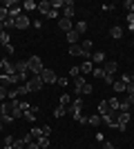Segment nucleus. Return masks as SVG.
<instances>
[{
	"label": "nucleus",
	"instance_id": "473e14b6",
	"mask_svg": "<svg viewBox=\"0 0 134 149\" xmlns=\"http://www.w3.org/2000/svg\"><path fill=\"white\" fill-rule=\"evenodd\" d=\"M130 107H132V105L128 102V98H123L121 105H119V111H130Z\"/></svg>",
	"mask_w": 134,
	"mask_h": 149
},
{
	"label": "nucleus",
	"instance_id": "aec40b11",
	"mask_svg": "<svg viewBox=\"0 0 134 149\" xmlns=\"http://www.w3.org/2000/svg\"><path fill=\"white\" fill-rule=\"evenodd\" d=\"M67 42L69 45H78L81 42V36H78L76 31H69V33H67Z\"/></svg>",
	"mask_w": 134,
	"mask_h": 149
},
{
	"label": "nucleus",
	"instance_id": "7c9ffc66",
	"mask_svg": "<svg viewBox=\"0 0 134 149\" xmlns=\"http://www.w3.org/2000/svg\"><path fill=\"white\" fill-rule=\"evenodd\" d=\"M65 113H67V109H65V107H60V105H58L56 109H54V116H56V118H63Z\"/></svg>",
	"mask_w": 134,
	"mask_h": 149
},
{
	"label": "nucleus",
	"instance_id": "9b49d317",
	"mask_svg": "<svg viewBox=\"0 0 134 149\" xmlns=\"http://www.w3.org/2000/svg\"><path fill=\"white\" fill-rule=\"evenodd\" d=\"M116 69H119V65H116L114 60H105V65H103V71H105V76H112V78H114Z\"/></svg>",
	"mask_w": 134,
	"mask_h": 149
},
{
	"label": "nucleus",
	"instance_id": "8fccbe9b",
	"mask_svg": "<svg viewBox=\"0 0 134 149\" xmlns=\"http://www.w3.org/2000/svg\"><path fill=\"white\" fill-rule=\"evenodd\" d=\"M128 102H130V105H134V93H130V96H128Z\"/></svg>",
	"mask_w": 134,
	"mask_h": 149
},
{
	"label": "nucleus",
	"instance_id": "e433bc0d",
	"mask_svg": "<svg viewBox=\"0 0 134 149\" xmlns=\"http://www.w3.org/2000/svg\"><path fill=\"white\" fill-rule=\"evenodd\" d=\"M92 74L96 76V78H105V71H103V67H94V71Z\"/></svg>",
	"mask_w": 134,
	"mask_h": 149
},
{
	"label": "nucleus",
	"instance_id": "c85d7f7f",
	"mask_svg": "<svg viewBox=\"0 0 134 149\" xmlns=\"http://www.w3.org/2000/svg\"><path fill=\"white\" fill-rule=\"evenodd\" d=\"M72 105V96H67V93H63V96H60V107H65V109H67V107Z\"/></svg>",
	"mask_w": 134,
	"mask_h": 149
},
{
	"label": "nucleus",
	"instance_id": "f257e3e1",
	"mask_svg": "<svg viewBox=\"0 0 134 149\" xmlns=\"http://www.w3.org/2000/svg\"><path fill=\"white\" fill-rule=\"evenodd\" d=\"M81 111H83V100H81V98H74V100H72V105L67 107V113H72V118L76 120V123H83L85 125V123H87V118H85Z\"/></svg>",
	"mask_w": 134,
	"mask_h": 149
},
{
	"label": "nucleus",
	"instance_id": "b1692460",
	"mask_svg": "<svg viewBox=\"0 0 134 149\" xmlns=\"http://www.w3.org/2000/svg\"><path fill=\"white\" fill-rule=\"evenodd\" d=\"M49 2H51V9H54V11H63L65 0H49Z\"/></svg>",
	"mask_w": 134,
	"mask_h": 149
},
{
	"label": "nucleus",
	"instance_id": "423d86ee",
	"mask_svg": "<svg viewBox=\"0 0 134 149\" xmlns=\"http://www.w3.org/2000/svg\"><path fill=\"white\" fill-rule=\"evenodd\" d=\"M29 25H32V20H29V16H27V13H20L18 18L13 20V27H16V29H27Z\"/></svg>",
	"mask_w": 134,
	"mask_h": 149
},
{
	"label": "nucleus",
	"instance_id": "2eb2a0df",
	"mask_svg": "<svg viewBox=\"0 0 134 149\" xmlns=\"http://www.w3.org/2000/svg\"><path fill=\"white\" fill-rule=\"evenodd\" d=\"M89 60H92V62H96V65H101V67H103V65H105V54H103V51H94Z\"/></svg>",
	"mask_w": 134,
	"mask_h": 149
},
{
	"label": "nucleus",
	"instance_id": "5701e85b",
	"mask_svg": "<svg viewBox=\"0 0 134 149\" xmlns=\"http://www.w3.org/2000/svg\"><path fill=\"white\" fill-rule=\"evenodd\" d=\"M94 91V87H92V85H89V82H85L83 87H81V91L76 93V96H87V93H92Z\"/></svg>",
	"mask_w": 134,
	"mask_h": 149
},
{
	"label": "nucleus",
	"instance_id": "4be33fe9",
	"mask_svg": "<svg viewBox=\"0 0 134 149\" xmlns=\"http://www.w3.org/2000/svg\"><path fill=\"white\" fill-rule=\"evenodd\" d=\"M101 116H98V113H94V116H89L87 118V125H92V127H98V125H101Z\"/></svg>",
	"mask_w": 134,
	"mask_h": 149
},
{
	"label": "nucleus",
	"instance_id": "09e8293b",
	"mask_svg": "<svg viewBox=\"0 0 134 149\" xmlns=\"http://www.w3.org/2000/svg\"><path fill=\"white\" fill-rule=\"evenodd\" d=\"M103 149H114V145L112 143H103Z\"/></svg>",
	"mask_w": 134,
	"mask_h": 149
},
{
	"label": "nucleus",
	"instance_id": "4c0bfd02",
	"mask_svg": "<svg viewBox=\"0 0 134 149\" xmlns=\"http://www.w3.org/2000/svg\"><path fill=\"white\" fill-rule=\"evenodd\" d=\"M7 96H9V89H7V87H2V85H0V100L5 102V98H7Z\"/></svg>",
	"mask_w": 134,
	"mask_h": 149
},
{
	"label": "nucleus",
	"instance_id": "0eeeda50",
	"mask_svg": "<svg viewBox=\"0 0 134 149\" xmlns=\"http://www.w3.org/2000/svg\"><path fill=\"white\" fill-rule=\"evenodd\" d=\"M58 29L60 31H65V33H69V31H74V20H69V18H58Z\"/></svg>",
	"mask_w": 134,
	"mask_h": 149
},
{
	"label": "nucleus",
	"instance_id": "de8ad7c7",
	"mask_svg": "<svg viewBox=\"0 0 134 149\" xmlns=\"http://www.w3.org/2000/svg\"><path fill=\"white\" fill-rule=\"evenodd\" d=\"M43 27V20H34V29H40Z\"/></svg>",
	"mask_w": 134,
	"mask_h": 149
},
{
	"label": "nucleus",
	"instance_id": "a19ab883",
	"mask_svg": "<svg viewBox=\"0 0 134 149\" xmlns=\"http://www.w3.org/2000/svg\"><path fill=\"white\" fill-rule=\"evenodd\" d=\"M125 93H128V96H130V93H134V80L125 85Z\"/></svg>",
	"mask_w": 134,
	"mask_h": 149
},
{
	"label": "nucleus",
	"instance_id": "c9c22d12",
	"mask_svg": "<svg viewBox=\"0 0 134 149\" xmlns=\"http://www.w3.org/2000/svg\"><path fill=\"white\" fill-rule=\"evenodd\" d=\"M0 42L5 45V47H7V45H11V42H9V33H7V31H2V33H0Z\"/></svg>",
	"mask_w": 134,
	"mask_h": 149
},
{
	"label": "nucleus",
	"instance_id": "37998d69",
	"mask_svg": "<svg viewBox=\"0 0 134 149\" xmlns=\"http://www.w3.org/2000/svg\"><path fill=\"white\" fill-rule=\"evenodd\" d=\"M25 120H29V123H34V120H36V113H32V111H25Z\"/></svg>",
	"mask_w": 134,
	"mask_h": 149
},
{
	"label": "nucleus",
	"instance_id": "dca6fc26",
	"mask_svg": "<svg viewBox=\"0 0 134 149\" xmlns=\"http://www.w3.org/2000/svg\"><path fill=\"white\" fill-rule=\"evenodd\" d=\"M74 31H76L78 36H83L85 31H87V22H85V20H78V22H74Z\"/></svg>",
	"mask_w": 134,
	"mask_h": 149
},
{
	"label": "nucleus",
	"instance_id": "ddd939ff",
	"mask_svg": "<svg viewBox=\"0 0 134 149\" xmlns=\"http://www.w3.org/2000/svg\"><path fill=\"white\" fill-rule=\"evenodd\" d=\"M38 11L43 13V16H49V13H51V2H49V0H43V2H38Z\"/></svg>",
	"mask_w": 134,
	"mask_h": 149
},
{
	"label": "nucleus",
	"instance_id": "cd10ccee",
	"mask_svg": "<svg viewBox=\"0 0 134 149\" xmlns=\"http://www.w3.org/2000/svg\"><path fill=\"white\" fill-rule=\"evenodd\" d=\"M83 85H85V78H83V76H78V78H74V89H76V93L81 91V87H83Z\"/></svg>",
	"mask_w": 134,
	"mask_h": 149
},
{
	"label": "nucleus",
	"instance_id": "393cba45",
	"mask_svg": "<svg viewBox=\"0 0 134 149\" xmlns=\"http://www.w3.org/2000/svg\"><path fill=\"white\" fill-rule=\"evenodd\" d=\"M112 87H114L116 93H125V82H123V80H114V85H112Z\"/></svg>",
	"mask_w": 134,
	"mask_h": 149
},
{
	"label": "nucleus",
	"instance_id": "c756f323",
	"mask_svg": "<svg viewBox=\"0 0 134 149\" xmlns=\"http://www.w3.org/2000/svg\"><path fill=\"white\" fill-rule=\"evenodd\" d=\"M27 147V140L25 138H18V140H13V149H25Z\"/></svg>",
	"mask_w": 134,
	"mask_h": 149
},
{
	"label": "nucleus",
	"instance_id": "6e6d98bb",
	"mask_svg": "<svg viewBox=\"0 0 134 149\" xmlns=\"http://www.w3.org/2000/svg\"><path fill=\"white\" fill-rule=\"evenodd\" d=\"M25 149H27V147H25Z\"/></svg>",
	"mask_w": 134,
	"mask_h": 149
},
{
	"label": "nucleus",
	"instance_id": "6ab92c4d",
	"mask_svg": "<svg viewBox=\"0 0 134 149\" xmlns=\"http://www.w3.org/2000/svg\"><path fill=\"white\" fill-rule=\"evenodd\" d=\"M69 56H81V58H85V56H83V49H81V45H69Z\"/></svg>",
	"mask_w": 134,
	"mask_h": 149
},
{
	"label": "nucleus",
	"instance_id": "72a5a7b5",
	"mask_svg": "<svg viewBox=\"0 0 134 149\" xmlns=\"http://www.w3.org/2000/svg\"><path fill=\"white\" fill-rule=\"evenodd\" d=\"M7 18H9V11H7L5 7H0V22L5 25V22H7Z\"/></svg>",
	"mask_w": 134,
	"mask_h": 149
},
{
	"label": "nucleus",
	"instance_id": "f8f14e48",
	"mask_svg": "<svg viewBox=\"0 0 134 149\" xmlns=\"http://www.w3.org/2000/svg\"><path fill=\"white\" fill-rule=\"evenodd\" d=\"M74 11H76V7H74V2L72 0H67L65 2V7H63V18H74Z\"/></svg>",
	"mask_w": 134,
	"mask_h": 149
},
{
	"label": "nucleus",
	"instance_id": "ea45409f",
	"mask_svg": "<svg viewBox=\"0 0 134 149\" xmlns=\"http://www.w3.org/2000/svg\"><path fill=\"white\" fill-rule=\"evenodd\" d=\"M69 76H72V78H78V76H81V67H72L69 69Z\"/></svg>",
	"mask_w": 134,
	"mask_h": 149
},
{
	"label": "nucleus",
	"instance_id": "a878e982",
	"mask_svg": "<svg viewBox=\"0 0 134 149\" xmlns=\"http://www.w3.org/2000/svg\"><path fill=\"white\" fill-rule=\"evenodd\" d=\"M109 36L119 40V38H123V29H121V27H112V29H109Z\"/></svg>",
	"mask_w": 134,
	"mask_h": 149
},
{
	"label": "nucleus",
	"instance_id": "f3484780",
	"mask_svg": "<svg viewBox=\"0 0 134 149\" xmlns=\"http://www.w3.org/2000/svg\"><path fill=\"white\" fill-rule=\"evenodd\" d=\"M92 71H94V62H92V60H85L83 62V65H81V74H92Z\"/></svg>",
	"mask_w": 134,
	"mask_h": 149
},
{
	"label": "nucleus",
	"instance_id": "49530a36",
	"mask_svg": "<svg viewBox=\"0 0 134 149\" xmlns=\"http://www.w3.org/2000/svg\"><path fill=\"white\" fill-rule=\"evenodd\" d=\"M2 123H5V125H11L13 118H11V116H2Z\"/></svg>",
	"mask_w": 134,
	"mask_h": 149
},
{
	"label": "nucleus",
	"instance_id": "5fc2aeb1",
	"mask_svg": "<svg viewBox=\"0 0 134 149\" xmlns=\"http://www.w3.org/2000/svg\"><path fill=\"white\" fill-rule=\"evenodd\" d=\"M114 149H116V147H114Z\"/></svg>",
	"mask_w": 134,
	"mask_h": 149
},
{
	"label": "nucleus",
	"instance_id": "a211bd4d",
	"mask_svg": "<svg viewBox=\"0 0 134 149\" xmlns=\"http://www.w3.org/2000/svg\"><path fill=\"white\" fill-rule=\"evenodd\" d=\"M34 9H38V2H34V0H25L22 2V11H34Z\"/></svg>",
	"mask_w": 134,
	"mask_h": 149
},
{
	"label": "nucleus",
	"instance_id": "864d4df0",
	"mask_svg": "<svg viewBox=\"0 0 134 149\" xmlns=\"http://www.w3.org/2000/svg\"><path fill=\"white\" fill-rule=\"evenodd\" d=\"M132 42H134V40H132Z\"/></svg>",
	"mask_w": 134,
	"mask_h": 149
},
{
	"label": "nucleus",
	"instance_id": "20e7f679",
	"mask_svg": "<svg viewBox=\"0 0 134 149\" xmlns=\"http://www.w3.org/2000/svg\"><path fill=\"white\" fill-rule=\"evenodd\" d=\"M18 76H9V74H0V85H2V87H16V85H18Z\"/></svg>",
	"mask_w": 134,
	"mask_h": 149
},
{
	"label": "nucleus",
	"instance_id": "9d476101",
	"mask_svg": "<svg viewBox=\"0 0 134 149\" xmlns=\"http://www.w3.org/2000/svg\"><path fill=\"white\" fill-rule=\"evenodd\" d=\"M103 120H105V125L107 127H119V111H112V113H107V116H103Z\"/></svg>",
	"mask_w": 134,
	"mask_h": 149
},
{
	"label": "nucleus",
	"instance_id": "39448f33",
	"mask_svg": "<svg viewBox=\"0 0 134 149\" xmlns=\"http://www.w3.org/2000/svg\"><path fill=\"white\" fill-rule=\"evenodd\" d=\"M40 80H43L45 85H56V80H58V78H56V74H54L51 69H47V67H45V69H43V74H40Z\"/></svg>",
	"mask_w": 134,
	"mask_h": 149
},
{
	"label": "nucleus",
	"instance_id": "58836bf2",
	"mask_svg": "<svg viewBox=\"0 0 134 149\" xmlns=\"http://www.w3.org/2000/svg\"><path fill=\"white\" fill-rule=\"evenodd\" d=\"M128 29L134 31V13H128Z\"/></svg>",
	"mask_w": 134,
	"mask_h": 149
},
{
	"label": "nucleus",
	"instance_id": "bb28decb",
	"mask_svg": "<svg viewBox=\"0 0 134 149\" xmlns=\"http://www.w3.org/2000/svg\"><path fill=\"white\" fill-rule=\"evenodd\" d=\"M36 143L40 145V149H49V136H40Z\"/></svg>",
	"mask_w": 134,
	"mask_h": 149
},
{
	"label": "nucleus",
	"instance_id": "412c9836",
	"mask_svg": "<svg viewBox=\"0 0 134 149\" xmlns=\"http://www.w3.org/2000/svg\"><path fill=\"white\" fill-rule=\"evenodd\" d=\"M107 105H109V109H112V111H119V105H121V100L116 98V96H112V98L107 100Z\"/></svg>",
	"mask_w": 134,
	"mask_h": 149
},
{
	"label": "nucleus",
	"instance_id": "79ce46f5",
	"mask_svg": "<svg viewBox=\"0 0 134 149\" xmlns=\"http://www.w3.org/2000/svg\"><path fill=\"white\" fill-rule=\"evenodd\" d=\"M121 80L125 82V85H128V82H132V80H134V76H130V74H123V76H121Z\"/></svg>",
	"mask_w": 134,
	"mask_h": 149
},
{
	"label": "nucleus",
	"instance_id": "c03bdc74",
	"mask_svg": "<svg viewBox=\"0 0 134 149\" xmlns=\"http://www.w3.org/2000/svg\"><path fill=\"white\" fill-rule=\"evenodd\" d=\"M27 149H40V145L36 140H32V143H27Z\"/></svg>",
	"mask_w": 134,
	"mask_h": 149
},
{
	"label": "nucleus",
	"instance_id": "6e6552de",
	"mask_svg": "<svg viewBox=\"0 0 134 149\" xmlns=\"http://www.w3.org/2000/svg\"><path fill=\"white\" fill-rule=\"evenodd\" d=\"M81 49H83V56H85V60H89L92 58V54H94V45H92V40H81Z\"/></svg>",
	"mask_w": 134,
	"mask_h": 149
},
{
	"label": "nucleus",
	"instance_id": "4468645a",
	"mask_svg": "<svg viewBox=\"0 0 134 149\" xmlns=\"http://www.w3.org/2000/svg\"><path fill=\"white\" fill-rule=\"evenodd\" d=\"M107 113H112V109H109V105H107V100H101L98 102V116H107Z\"/></svg>",
	"mask_w": 134,
	"mask_h": 149
},
{
	"label": "nucleus",
	"instance_id": "2f4dec72",
	"mask_svg": "<svg viewBox=\"0 0 134 149\" xmlns=\"http://www.w3.org/2000/svg\"><path fill=\"white\" fill-rule=\"evenodd\" d=\"M32 136H34V140H38L43 136V127H32Z\"/></svg>",
	"mask_w": 134,
	"mask_h": 149
},
{
	"label": "nucleus",
	"instance_id": "603ef678",
	"mask_svg": "<svg viewBox=\"0 0 134 149\" xmlns=\"http://www.w3.org/2000/svg\"><path fill=\"white\" fill-rule=\"evenodd\" d=\"M2 65H5V62H2V58H0V74H2Z\"/></svg>",
	"mask_w": 134,
	"mask_h": 149
},
{
	"label": "nucleus",
	"instance_id": "3c124183",
	"mask_svg": "<svg viewBox=\"0 0 134 149\" xmlns=\"http://www.w3.org/2000/svg\"><path fill=\"white\" fill-rule=\"evenodd\" d=\"M5 129V123H2V113H0V131Z\"/></svg>",
	"mask_w": 134,
	"mask_h": 149
},
{
	"label": "nucleus",
	"instance_id": "f704fd0d",
	"mask_svg": "<svg viewBox=\"0 0 134 149\" xmlns=\"http://www.w3.org/2000/svg\"><path fill=\"white\" fill-rule=\"evenodd\" d=\"M123 7L128 9V13H134V0H125V2H123Z\"/></svg>",
	"mask_w": 134,
	"mask_h": 149
},
{
	"label": "nucleus",
	"instance_id": "f03ea898",
	"mask_svg": "<svg viewBox=\"0 0 134 149\" xmlns=\"http://www.w3.org/2000/svg\"><path fill=\"white\" fill-rule=\"evenodd\" d=\"M27 65H29V74H32V76H40V74H43V69H45V65H43V60H40V56L27 58Z\"/></svg>",
	"mask_w": 134,
	"mask_h": 149
},
{
	"label": "nucleus",
	"instance_id": "a18cd8bd",
	"mask_svg": "<svg viewBox=\"0 0 134 149\" xmlns=\"http://www.w3.org/2000/svg\"><path fill=\"white\" fill-rule=\"evenodd\" d=\"M56 85H60V87H67V78H58Z\"/></svg>",
	"mask_w": 134,
	"mask_h": 149
},
{
	"label": "nucleus",
	"instance_id": "1a4fd4ad",
	"mask_svg": "<svg viewBox=\"0 0 134 149\" xmlns=\"http://www.w3.org/2000/svg\"><path fill=\"white\" fill-rule=\"evenodd\" d=\"M2 74H9V76H16V62H11V58H2Z\"/></svg>",
	"mask_w": 134,
	"mask_h": 149
},
{
	"label": "nucleus",
	"instance_id": "7ed1b4c3",
	"mask_svg": "<svg viewBox=\"0 0 134 149\" xmlns=\"http://www.w3.org/2000/svg\"><path fill=\"white\" fill-rule=\"evenodd\" d=\"M25 85H27V91H40L45 82L40 80V76H32V78H29Z\"/></svg>",
	"mask_w": 134,
	"mask_h": 149
}]
</instances>
